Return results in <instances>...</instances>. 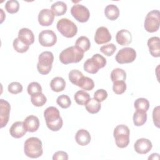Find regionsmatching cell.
I'll return each instance as SVG.
<instances>
[{
    "label": "cell",
    "mask_w": 160,
    "mask_h": 160,
    "mask_svg": "<svg viewBox=\"0 0 160 160\" xmlns=\"http://www.w3.org/2000/svg\"><path fill=\"white\" fill-rule=\"evenodd\" d=\"M44 116L46 120L47 127L52 131H59L62 126L63 121L60 116L59 110L54 107L47 108L44 112Z\"/></svg>",
    "instance_id": "obj_1"
},
{
    "label": "cell",
    "mask_w": 160,
    "mask_h": 160,
    "mask_svg": "<svg viewBox=\"0 0 160 160\" xmlns=\"http://www.w3.org/2000/svg\"><path fill=\"white\" fill-rule=\"evenodd\" d=\"M84 52L76 46H70L64 49L59 54V60L64 64L76 63L82 60Z\"/></svg>",
    "instance_id": "obj_2"
},
{
    "label": "cell",
    "mask_w": 160,
    "mask_h": 160,
    "mask_svg": "<svg viewBox=\"0 0 160 160\" xmlns=\"http://www.w3.org/2000/svg\"><path fill=\"white\" fill-rule=\"evenodd\" d=\"M24 152L25 155L31 158L40 157L43 153L41 141L36 137L27 139L24 142Z\"/></svg>",
    "instance_id": "obj_3"
},
{
    "label": "cell",
    "mask_w": 160,
    "mask_h": 160,
    "mask_svg": "<svg viewBox=\"0 0 160 160\" xmlns=\"http://www.w3.org/2000/svg\"><path fill=\"white\" fill-rule=\"evenodd\" d=\"M129 129L124 124L118 125L113 132L116 144L118 148H124L128 146L129 142Z\"/></svg>",
    "instance_id": "obj_4"
},
{
    "label": "cell",
    "mask_w": 160,
    "mask_h": 160,
    "mask_svg": "<svg viewBox=\"0 0 160 160\" xmlns=\"http://www.w3.org/2000/svg\"><path fill=\"white\" fill-rule=\"evenodd\" d=\"M106 64V59L99 54H95L91 59H88L84 63V69L88 73L96 74L99 69Z\"/></svg>",
    "instance_id": "obj_5"
},
{
    "label": "cell",
    "mask_w": 160,
    "mask_h": 160,
    "mask_svg": "<svg viewBox=\"0 0 160 160\" xmlns=\"http://www.w3.org/2000/svg\"><path fill=\"white\" fill-rule=\"evenodd\" d=\"M37 69L38 72L43 75L48 74L51 70L54 61L53 54L50 51H44L38 58Z\"/></svg>",
    "instance_id": "obj_6"
},
{
    "label": "cell",
    "mask_w": 160,
    "mask_h": 160,
    "mask_svg": "<svg viewBox=\"0 0 160 160\" xmlns=\"http://www.w3.org/2000/svg\"><path fill=\"white\" fill-rule=\"evenodd\" d=\"M58 31L64 37L71 38L74 37L78 32L76 25L68 18H62L57 22Z\"/></svg>",
    "instance_id": "obj_7"
},
{
    "label": "cell",
    "mask_w": 160,
    "mask_h": 160,
    "mask_svg": "<svg viewBox=\"0 0 160 160\" xmlns=\"http://www.w3.org/2000/svg\"><path fill=\"white\" fill-rule=\"evenodd\" d=\"M160 12L158 10H152L148 13L144 20V29L149 32H154L159 29Z\"/></svg>",
    "instance_id": "obj_8"
},
{
    "label": "cell",
    "mask_w": 160,
    "mask_h": 160,
    "mask_svg": "<svg viewBox=\"0 0 160 160\" xmlns=\"http://www.w3.org/2000/svg\"><path fill=\"white\" fill-rule=\"evenodd\" d=\"M136 58V52L132 48H124L121 49L115 56L116 61L119 64L132 62Z\"/></svg>",
    "instance_id": "obj_9"
},
{
    "label": "cell",
    "mask_w": 160,
    "mask_h": 160,
    "mask_svg": "<svg viewBox=\"0 0 160 160\" xmlns=\"http://www.w3.org/2000/svg\"><path fill=\"white\" fill-rule=\"evenodd\" d=\"M71 15L80 22H87L90 16L89 9L83 5L76 4L72 6L71 9Z\"/></svg>",
    "instance_id": "obj_10"
},
{
    "label": "cell",
    "mask_w": 160,
    "mask_h": 160,
    "mask_svg": "<svg viewBox=\"0 0 160 160\" xmlns=\"http://www.w3.org/2000/svg\"><path fill=\"white\" fill-rule=\"evenodd\" d=\"M57 41V36L54 31L50 29H46L41 31L39 34V42L44 47L53 46Z\"/></svg>",
    "instance_id": "obj_11"
},
{
    "label": "cell",
    "mask_w": 160,
    "mask_h": 160,
    "mask_svg": "<svg viewBox=\"0 0 160 160\" xmlns=\"http://www.w3.org/2000/svg\"><path fill=\"white\" fill-rule=\"evenodd\" d=\"M10 110L9 103L7 101L1 99L0 100V125L1 128L6 126L8 122Z\"/></svg>",
    "instance_id": "obj_12"
},
{
    "label": "cell",
    "mask_w": 160,
    "mask_h": 160,
    "mask_svg": "<svg viewBox=\"0 0 160 160\" xmlns=\"http://www.w3.org/2000/svg\"><path fill=\"white\" fill-rule=\"evenodd\" d=\"M54 14L49 9H42L38 14V22L42 26H49L54 21Z\"/></svg>",
    "instance_id": "obj_13"
},
{
    "label": "cell",
    "mask_w": 160,
    "mask_h": 160,
    "mask_svg": "<svg viewBox=\"0 0 160 160\" xmlns=\"http://www.w3.org/2000/svg\"><path fill=\"white\" fill-rule=\"evenodd\" d=\"M111 38L108 29L106 27L101 26L98 28L96 31L94 41L98 44H102L110 41Z\"/></svg>",
    "instance_id": "obj_14"
},
{
    "label": "cell",
    "mask_w": 160,
    "mask_h": 160,
    "mask_svg": "<svg viewBox=\"0 0 160 160\" xmlns=\"http://www.w3.org/2000/svg\"><path fill=\"white\" fill-rule=\"evenodd\" d=\"M152 147V142L148 139L140 138L138 139L134 145V150L140 154H145L149 152Z\"/></svg>",
    "instance_id": "obj_15"
},
{
    "label": "cell",
    "mask_w": 160,
    "mask_h": 160,
    "mask_svg": "<svg viewBox=\"0 0 160 160\" xmlns=\"http://www.w3.org/2000/svg\"><path fill=\"white\" fill-rule=\"evenodd\" d=\"M26 132L27 131L24 123L21 121H16L14 122L9 129V132L11 136L17 139L23 137Z\"/></svg>",
    "instance_id": "obj_16"
},
{
    "label": "cell",
    "mask_w": 160,
    "mask_h": 160,
    "mask_svg": "<svg viewBox=\"0 0 160 160\" xmlns=\"http://www.w3.org/2000/svg\"><path fill=\"white\" fill-rule=\"evenodd\" d=\"M116 40L121 46L129 45L132 41L131 33L127 29H121L116 33Z\"/></svg>",
    "instance_id": "obj_17"
},
{
    "label": "cell",
    "mask_w": 160,
    "mask_h": 160,
    "mask_svg": "<svg viewBox=\"0 0 160 160\" xmlns=\"http://www.w3.org/2000/svg\"><path fill=\"white\" fill-rule=\"evenodd\" d=\"M24 125L27 131L33 132L36 131L39 127V121L37 116L30 115L23 121Z\"/></svg>",
    "instance_id": "obj_18"
},
{
    "label": "cell",
    "mask_w": 160,
    "mask_h": 160,
    "mask_svg": "<svg viewBox=\"0 0 160 160\" xmlns=\"http://www.w3.org/2000/svg\"><path fill=\"white\" fill-rule=\"evenodd\" d=\"M160 39L159 37L150 38L148 41V46L150 54L155 58H159L160 56Z\"/></svg>",
    "instance_id": "obj_19"
},
{
    "label": "cell",
    "mask_w": 160,
    "mask_h": 160,
    "mask_svg": "<svg viewBox=\"0 0 160 160\" xmlns=\"http://www.w3.org/2000/svg\"><path fill=\"white\" fill-rule=\"evenodd\" d=\"M75 139L78 144L84 146L88 145L90 142L91 138L89 132L87 130L81 129L77 131L75 136Z\"/></svg>",
    "instance_id": "obj_20"
},
{
    "label": "cell",
    "mask_w": 160,
    "mask_h": 160,
    "mask_svg": "<svg viewBox=\"0 0 160 160\" xmlns=\"http://www.w3.org/2000/svg\"><path fill=\"white\" fill-rule=\"evenodd\" d=\"M18 38L25 44L30 46L34 41V34L28 28H22L18 32Z\"/></svg>",
    "instance_id": "obj_21"
},
{
    "label": "cell",
    "mask_w": 160,
    "mask_h": 160,
    "mask_svg": "<svg viewBox=\"0 0 160 160\" xmlns=\"http://www.w3.org/2000/svg\"><path fill=\"white\" fill-rule=\"evenodd\" d=\"M106 17L111 21L116 20L119 16V8L114 4L108 5L104 9Z\"/></svg>",
    "instance_id": "obj_22"
},
{
    "label": "cell",
    "mask_w": 160,
    "mask_h": 160,
    "mask_svg": "<svg viewBox=\"0 0 160 160\" xmlns=\"http://www.w3.org/2000/svg\"><path fill=\"white\" fill-rule=\"evenodd\" d=\"M50 86L53 91L57 92H61L66 87V82L61 77H55L51 80Z\"/></svg>",
    "instance_id": "obj_23"
},
{
    "label": "cell",
    "mask_w": 160,
    "mask_h": 160,
    "mask_svg": "<svg viewBox=\"0 0 160 160\" xmlns=\"http://www.w3.org/2000/svg\"><path fill=\"white\" fill-rule=\"evenodd\" d=\"M51 9L54 16H62L67 11V5L62 1H57L52 4Z\"/></svg>",
    "instance_id": "obj_24"
},
{
    "label": "cell",
    "mask_w": 160,
    "mask_h": 160,
    "mask_svg": "<svg viewBox=\"0 0 160 160\" xmlns=\"http://www.w3.org/2000/svg\"><path fill=\"white\" fill-rule=\"evenodd\" d=\"M86 109L88 112L91 114L98 113L101 109V103L94 98H90L88 102L85 104Z\"/></svg>",
    "instance_id": "obj_25"
},
{
    "label": "cell",
    "mask_w": 160,
    "mask_h": 160,
    "mask_svg": "<svg viewBox=\"0 0 160 160\" xmlns=\"http://www.w3.org/2000/svg\"><path fill=\"white\" fill-rule=\"evenodd\" d=\"M74 98L77 104L81 106H84L89 100L90 96L86 91L80 90L75 93Z\"/></svg>",
    "instance_id": "obj_26"
},
{
    "label": "cell",
    "mask_w": 160,
    "mask_h": 160,
    "mask_svg": "<svg viewBox=\"0 0 160 160\" xmlns=\"http://www.w3.org/2000/svg\"><path fill=\"white\" fill-rule=\"evenodd\" d=\"M75 46L78 47L81 49L84 52L88 51L91 47L90 41L86 36H80L79 37L75 42Z\"/></svg>",
    "instance_id": "obj_27"
},
{
    "label": "cell",
    "mask_w": 160,
    "mask_h": 160,
    "mask_svg": "<svg viewBox=\"0 0 160 160\" xmlns=\"http://www.w3.org/2000/svg\"><path fill=\"white\" fill-rule=\"evenodd\" d=\"M134 106L136 111L146 112L149 108V102L147 99L140 98L135 100Z\"/></svg>",
    "instance_id": "obj_28"
},
{
    "label": "cell",
    "mask_w": 160,
    "mask_h": 160,
    "mask_svg": "<svg viewBox=\"0 0 160 160\" xmlns=\"http://www.w3.org/2000/svg\"><path fill=\"white\" fill-rule=\"evenodd\" d=\"M126 78V73L124 70L120 68H116L111 72V79L114 82L119 81H125Z\"/></svg>",
    "instance_id": "obj_29"
},
{
    "label": "cell",
    "mask_w": 160,
    "mask_h": 160,
    "mask_svg": "<svg viewBox=\"0 0 160 160\" xmlns=\"http://www.w3.org/2000/svg\"><path fill=\"white\" fill-rule=\"evenodd\" d=\"M147 120V114L146 112L136 111L133 115V122L136 126H142Z\"/></svg>",
    "instance_id": "obj_30"
},
{
    "label": "cell",
    "mask_w": 160,
    "mask_h": 160,
    "mask_svg": "<svg viewBox=\"0 0 160 160\" xmlns=\"http://www.w3.org/2000/svg\"><path fill=\"white\" fill-rule=\"evenodd\" d=\"M78 86L80 87L84 90L86 91H91L94 87V83L93 80L91 78L88 77L83 76L81 80L79 81Z\"/></svg>",
    "instance_id": "obj_31"
},
{
    "label": "cell",
    "mask_w": 160,
    "mask_h": 160,
    "mask_svg": "<svg viewBox=\"0 0 160 160\" xmlns=\"http://www.w3.org/2000/svg\"><path fill=\"white\" fill-rule=\"evenodd\" d=\"M31 101L32 104L36 107L42 106L47 101L46 97L42 92H39L31 96Z\"/></svg>",
    "instance_id": "obj_32"
},
{
    "label": "cell",
    "mask_w": 160,
    "mask_h": 160,
    "mask_svg": "<svg viewBox=\"0 0 160 160\" xmlns=\"http://www.w3.org/2000/svg\"><path fill=\"white\" fill-rule=\"evenodd\" d=\"M12 45H13L14 49L17 52H20V53H24V52H26L29 48V45L23 42L18 38L14 39V40L13 41Z\"/></svg>",
    "instance_id": "obj_33"
},
{
    "label": "cell",
    "mask_w": 160,
    "mask_h": 160,
    "mask_svg": "<svg viewBox=\"0 0 160 160\" xmlns=\"http://www.w3.org/2000/svg\"><path fill=\"white\" fill-rule=\"evenodd\" d=\"M5 9L10 14H14L19 11V4L16 0H9L6 2Z\"/></svg>",
    "instance_id": "obj_34"
},
{
    "label": "cell",
    "mask_w": 160,
    "mask_h": 160,
    "mask_svg": "<svg viewBox=\"0 0 160 160\" xmlns=\"http://www.w3.org/2000/svg\"><path fill=\"white\" fill-rule=\"evenodd\" d=\"M83 76L82 73L78 69L71 70L69 72V80L76 86H78L79 81Z\"/></svg>",
    "instance_id": "obj_35"
},
{
    "label": "cell",
    "mask_w": 160,
    "mask_h": 160,
    "mask_svg": "<svg viewBox=\"0 0 160 160\" xmlns=\"http://www.w3.org/2000/svg\"><path fill=\"white\" fill-rule=\"evenodd\" d=\"M57 104L62 108H68L71 104V101L69 97L66 94H62L58 97L56 99Z\"/></svg>",
    "instance_id": "obj_36"
},
{
    "label": "cell",
    "mask_w": 160,
    "mask_h": 160,
    "mask_svg": "<svg viewBox=\"0 0 160 160\" xmlns=\"http://www.w3.org/2000/svg\"><path fill=\"white\" fill-rule=\"evenodd\" d=\"M126 89V84L124 81H115L113 82L112 90L117 94H121L125 92Z\"/></svg>",
    "instance_id": "obj_37"
},
{
    "label": "cell",
    "mask_w": 160,
    "mask_h": 160,
    "mask_svg": "<svg viewBox=\"0 0 160 160\" xmlns=\"http://www.w3.org/2000/svg\"><path fill=\"white\" fill-rule=\"evenodd\" d=\"M28 93L31 96L39 92H42V88L37 82H32L28 86Z\"/></svg>",
    "instance_id": "obj_38"
},
{
    "label": "cell",
    "mask_w": 160,
    "mask_h": 160,
    "mask_svg": "<svg viewBox=\"0 0 160 160\" xmlns=\"http://www.w3.org/2000/svg\"><path fill=\"white\" fill-rule=\"evenodd\" d=\"M116 50V46L113 43L104 45L100 48V51L107 56H112Z\"/></svg>",
    "instance_id": "obj_39"
},
{
    "label": "cell",
    "mask_w": 160,
    "mask_h": 160,
    "mask_svg": "<svg viewBox=\"0 0 160 160\" xmlns=\"http://www.w3.org/2000/svg\"><path fill=\"white\" fill-rule=\"evenodd\" d=\"M8 91L13 94L20 93L22 91V86L18 82H12L8 85Z\"/></svg>",
    "instance_id": "obj_40"
},
{
    "label": "cell",
    "mask_w": 160,
    "mask_h": 160,
    "mask_svg": "<svg viewBox=\"0 0 160 160\" xmlns=\"http://www.w3.org/2000/svg\"><path fill=\"white\" fill-rule=\"evenodd\" d=\"M108 97V92L106 90L103 89H98L94 93V98L96 99L99 102H102L104 101Z\"/></svg>",
    "instance_id": "obj_41"
},
{
    "label": "cell",
    "mask_w": 160,
    "mask_h": 160,
    "mask_svg": "<svg viewBox=\"0 0 160 160\" xmlns=\"http://www.w3.org/2000/svg\"><path fill=\"white\" fill-rule=\"evenodd\" d=\"M152 119L154 124L159 128V106H157L153 109Z\"/></svg>",
    "instance_id": "obj_42"
},
{
    "label": "cell",
    "mask_w": 160,
    "mask_h": 160,
    "mask_svg": "<svg viewBox=\"0 0 160 160\" xmlns=\"http://www.w3.org/2000/svg\"><path fill=\"white\" fill-rule=\"evenodd\" d=\"M52 159L53 160H68V154L64 152V151H58L56 152H55L53 154L52 156Z\"/></svg>",
    "instance_id": "obj_43"
},
{
    "label": "cell",
    "mask_w": 160,
    "mask_h": 160,
    "mask_svg": "<svg viewBox=\"0 0 160 160\" xmlns=\"http://www.w3.org/2000/svg\"><path fill=\"white\" fill-rule=\"evenodd\" d=\"M159 154L158 153H153L152 154L149 158H148V159H159Z\"/></svg>",
    "instance_id": "obj_44"
}]
</instances>
